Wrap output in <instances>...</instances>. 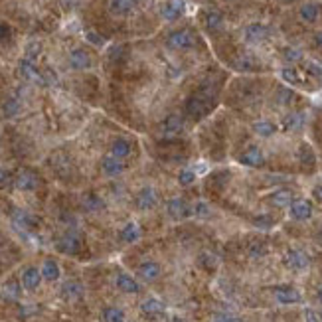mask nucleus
Instances as JSON below:
<instances>
[{
	"label": "nucleus",
	"mask_w": 322,
	"mask_h": 322,
	"mask_svg": "<svg viewBox=\"0 0 322 322\" xmlns=\"http://www.w3.org/2000/svg\"><path fill=\"white\" fill-rule=\"evenodd\" d=\"M211 101L213 99H211V95L207 91L194 93L186 101V113L190 117H194V119H200V117H204L211 109Z\"/></svg>",
	"instance_id": "obj_1"
},
{
	"label": "nucleus",
	"mask_w": 322,
	"mask_h": 322,
	"mask_svg": "<svg viewBox=\"0 0 322 322\" xmlns=\"http://www.w3.org/2000/svg\"><path fill=\"white\" fill-rule=\"evenodd\" d=\"M56 247H58L60 253H64V255L79 253V249H81V237H79L77 231L69 230L56 241Z\"/></svg>",
	"instance_id": "obj_2"
},
{
	"label": "nucleus",
	"mask_w": 322,
	"mask_h": 322,
	"mask_svg": "<svg viewBox=\"0 0 322 322\" xmlns=\"http://www.w3.org/2000/svg\"><path fill=\"white\" fill-rule=\"evenodd\" d=\"M166 44L172 49H188L196 44V38L190 30H174L168 38H166Z\"/></svg>",
	"instance_id": "obj_3"
},
{
	"label": "nucleus",
	"mask_w": 322,
	"mask_h": 322,
	"mask_svg": "<svg viewBox=\"0 0 322 322\" xmlns=\"http://www.w3.org/2000/svg\"><path fill=\"white\" fill-rule=\"evenodd\" d=\"M135 204L138 209H152L158 206V192L152 186H142L135 196Z\"/></svg>",
	"instance_id": "obj_4"
},
{
	"label": "nucleus",
	"mask_w": 322,
	"mask_h": 322,
	"mask_svg": "<svg viewBox=\"0 0 322 322\" xmlns=\"http://www.w3.org/2000/svg\"><path fill=\"white\" fill-rule=\"evenodd\" d=\"M14 186L18 190H22V192H32V190H36L40 186V176L34 170H28V168L20 170L16 174V178H14Z\"/></svg>",
	"instance_id": "obj_5"
},
{
	"label": "nucleus",
	"mask_w": 322,
	"mask_h": 322,
	"mask_svg": "<svg viewBox=\"0 0 322 322\" xmlns=\"http://www.w3.org/2000/svg\"><path fill=\"white\" fill-rule=\"evenodd\" d=\"M166 213L172 218V220H186V218H190L192 216V206H188L182 198H172V200H168V204H166Z\"/></svg>",
	"instance_id": "obj_6"
},
{
	"label": "nucleus",
	"mask_w": 322,
	"mask_h": 322,
	"mask_svg": "<svg viewBox=\"0 0 322 322\" xmlns=\"http://www.w3.org/2000/svg\"><path fill=\"white\" fill-rule=\"evenodd\" d=\"M285 265L289 267V269H293V271H304L306 267H308V263H310V259H308V255L304 253V251H300V249H289L287 253H285Z\"/></svg>",
	"instance_id": "obj_7"
},
{
	"label": "nucleus",
	"mask_w": 322,
	"mask_h": 322,
	"mask_svg": "<svg viewBox=\"0 0 322 322\" xmlns=\"http://www.w3.org/2000/svg\"><path fill=\"white\" fill-rule=\"evenodd\" d=\"M137 273H138V277H140L142 281H146V283H152V281H156V279L160 277L162 269H160V265H158L156 261L148 259V261H142V263L138 265Z\"/></svg>",
	"instance_id": "obj_8"
},
{
	"label": "nucleus",
	"mask_w": 322,
	"mask_h": 322,
	"mask_svg": "<svg viewBox=\"0 0 322 322\" xmlns=\"http://www.w3.org/2000/svg\"><path fill=\"white\" fill-rule=\"evenodd\" d=\"M184 14V0H166L162 6V18L168 22L178 20Z\"/></svg>",
	"instance_id": "obj_9"
},
{
	"label": "nucleus",
	"mask_w": 322,
	"mask_h": 322,
	"mask_svg": "<svg viewBox=\"0 0 322 322\" xmlns=\"http://www.w3.org/2000/svg\"><path fill=\"white\" fill-rule=\"evenodd\" d=\"M182 127H184L182 117L178 115V113H172V115H168L162 121L160 131L164 137H174V135H178V133L182 131Z\"/></svg>",
	"instance_id": "obj_10"
},
{
	"label": "nucleus",
	"mask_w": 322,
	"mask_h": 322,
	"mask_svg": "<svg viewBox=\"0 0 322 322\" xmlns=\"http://www.w3.org/2000/svg\"><path fill=\"white\" fill-rule=\"evenodd\" d=\"M275 299L281 304H297L302 300L300 293L295 287H289V285H283V287H277L275 289Z\"/></svg>",
	"instance_id": "obj_11"
},
{
	"label": "nucleus",
	"mask_w": 322,
	"mask_h": 322,
	"mask_svg": "<svg viewBox=\"0 0 322 322\" xmlns=\"http://www.w3.org/2000/svg\"><path fill=\"white\" fill-rule=\"evenodd\" d=\"M125 162L121 160V158H115V156H105L103 160H101V170H103V174L105 176H111V178H115V176H121L123 172H125Z\"/></svg>",
	"instance_id": "obj_12"
},
{
	"label": "nucleus",
	"mask_w": 322,
	"mask_h": 322,
	"mask_svg": "<svg viewBox=\"0 0 322 322\" xmlns=\"http://www.w3.org/2000/svg\"><path fill=\"white\" fill-rule=\"evenodd\" d=\"M291 216H293L295 220H299V222L308 220V218L312 216V204H310L308 200H304V198L293 200V204H291Z\"/></svg>",
	"instance_id": "obj_13"
},
{
	"label": "nucleus",
	"mask_w": 322,
	"mask_h": 322,
	"mask_svg": "<svg viewBox=\"0 0 322 322\" xmlns=\"http://www.w3.org/2000/svg\"><path fill=\"white\" fill-rule=\"evenodd\" d=\"M42 283V271L36 267H26L22 271V287L26 291H36Z\"/></svg>",
	"instance_id": "obj_14"
},
{
	"label": "nucleus",
	"mask_w": 322,
	"mask_h": 322,
	"mask_svg": "<svg viewBox=\"0 0 322 322\" xmlns=\"http://www.w3.org/2000/svg\"><path fill=\"white\" fill-rule=\"evenodd\" d=\"M267 34H269V30H267V26H263V24H249L247 28H245V42L247 44H259V42H263L265 38H267Z\"/></svg>",
	"instance_id": "obj_15"
},
{
	"label": "nucleus",
	"mask_w": 322,
	"mask_h": 322,
	"mask_svg": "<svg viewBox=\"0 0 322 322\" xmlns=\"http://www.w3.org/2000/svg\"><path fill=\"white\" fill-rule=\"evenodd\" d=\"M140 310H142V314L154 318V316H158V314H162V312L166 310V306H164V302H162L160 299L148 297V299H144L140 302Z\"/></svg>",
	"instance_id": "obj_16"
},
{
	"label": "nucleus",
	"mask_w": 322,
	"mask_h": 322,
	"mask_svg": "<svg viewBox=\"0 0 322 322\" xmlns=\"http://www.w3.org/2000/svg\"><path fill=\"white\" fill-rule=\"evenodd\" d=\"M18 71H20V75H22L26 81H34V83H46V79H44V75L38 71V69L34 68V64L32 62H28V60H24L20 62V66H18Z\"/></svg>",
	"instance_id": "obj_17"
},
{
	"label": "nucleus",
	"mask_w": 322,
	"mask_h": 322,
	"mask_svg": "<svg viewBox=\"0 0 322 322\" xmlns=\"http://www.w3.org/2000/svg\"><path fill=\"white\" fill-rule=\"evenodd\" d=\"M115 283H117V287H119V291H121V293H127V295H137L138 291H140L137 279H133L129 273H119Z\"/></svg>",
	"instance_id": "obj_18"
},
{
	"label": "nucleus",
	"mask_w": 322,
	"mask_h": 322,
	"mask_svg": "<svg viewBox=\"0 0 322 322\" xmlns=\"http://www.w3.org/2000/svg\"><path fill=\"white\" fill-rule=\"evenodd\" d=\"M239 162H241V164H245V166L257 168V166H263V164H265V156H263L261 148H257V146H249V148L241 154Z\"/></svg>",
	"instance_id": "obj_19"
},
{
	"label": "nucleus",
	"mask_w": 322,
	"mask_h": 322,
	"mask_svg": "<svg viewBox=\"0 0 322 322\" xmlns=\"http://www.w3.org/2000/svg\"><path fill=\"white\" fill-rule=\"evenodd\" d=\"M137 8V0H109V12L113 16H127Z\"/></svg>",
	"instance_id": "obj_20"
},
{
	"label": "nucleus",
	"mask_w": 322,
	"mask_h": 322,
	"mask_svg": "<svg viewBox=\"0 0 322 322\" xmlns=\"http://www.w3.org/2000/svg\"><path fill=\"white\" fill-rule=\"evenodd\" d=\"M69 66L73 69H87L91 66V58H89V53L85 49L77 47V49H73L69 53Z\"/></svg>",
	"instance_id": "obj_21"
},
{
	"label": "nucleus",
	"mask_w": 322,
	"mask_h": 322,
	"mask_svg": "<svg viewBox=\"0 0 322 322\" xmlns=\"http://www.w3.org/2000/svg\"><path fill=\"white\" fill-rule=\"evenodd\" d=\"M131 152H133V146H131V142L127 138H115L113 140V144H111V156L125 160L127 156H131Z\"/></svg>",
	"instance_id": "obj_22"
},
{
	"label": "nucleus",
	"mask_w": 322,
	"mask_h": 322,
	"mask_svg": "<svg viewBox=\"0 0 322 322\" xmlns=\"http://www.w3.org/2000/svg\"><path fill=\"white\" fill-rule=\"evenodd\" d=\"M62 297L66 300H77L83 297V287L77 281H66L62 285Z\"/></svg>",
	"instance_id": "obj_23"
},
{
	"label": "nucleus",
	"mask_w": 322,
	"mask_h": 322,
	"mask_svg": "<svg viewBox=\"0 0 322 322\" xmlns=\"http://www.w3.org/2000/svg\"><path fill=\"white\" fill-rule=\"evenodd\" d=\"M140 235H142V230H140V226H138L137 222H129L121 230V239L125 243H137L138 239H140Z\"/></svg>",
	"instance_id": "obj_24"
},
{
	"label": "nucleus",
	"mask_w": 322,
	"mask_h": 322,
	"mask_svg": "<svg viewBox=\"0 0 322 322\" xmlns=\"http://www.w3.org/2000/svg\"><path fill=\"white\" fill-rule=\"evenodd\" d=\"M60 265L53 261V259H46L44 263H42V277L49 281V283H53V281H58L60 279Z\"/></svg>",
	"instance_id": "obj_25"
},
{
	"label": "nucleus",
	"mask_w": 322,
	"mask_h": 322,
	"mask_svg": "<svg viewBox=\"0 0 322 322\" xmlns=\"http://www.w3.org/2000/svg\"><path fill=\"white\" fill-rule=\"evenodd\" d=\"M14 222H16V226H20L22 230H30V228H34V226L38 224L32 213L22 211V209H16V211H14Z\"/></svg>",
	"instance_id": "obj_26"
},
{
	"label": "nucleus",
	"mask_w": 322,
	"mask_h": 322,
	"mask_svg": "<svg viewBox=\"0 0 322 322\" xmlns=\"http://www.w3.org/2000/svg\"><path fill=\"white\" fill-rule=\"evenodd\" d=\"M293 194L289 192V190H279V192H275L273 196H271V204L277 207H287L293 204Z\"/></svg>",
	"instance_id": "obj_27"
},
{
	"label": "nucleus",
	"mask_w": 322,
	"mask_h": 322,
	"mask_svg": "<svg viewBox=\"0 0 322 322\" xmlns=\"http://www.w3.org/2000/svg\"><path fill=\"white\" fill-rule=\"evenodd\" d=\"M81 204H83V207H85L87 211H99V209H103V206H105V202H103L97 194H85L83 200H81Z\"/></svg>",
	"instance_id": "obj_28"
},
{
	"label": "nucleus",
	"mask_w": 322,
	"mask_h": 322,
	"mask_svg": "<svg viewBox=\"0 0 322 322\" xmlns=\"http://www.w3.org/2000/svg\"><path fill=\"white\" fill-rule=\"evenodd\" d=\"M300 18H302L304 22H316V18H318V6L312 4V2L302 4V6H300Z\"/></svg>",
	"instance_id": "obj_29"
},
{
	"label": "nucleus",
	"mask_w": 322,
	"mask_h": 322,
	"mask_svg": "<svg viewBox=\"0 0 322 322\" xmlns=\"http://www.w3.org/2000/svg\"><path fill=\"white\" fill-rule=\"evenodd\" d=\"M204 20H206V26L209 30H220V28L224 26V16H222V12H218V10H207Z\"/></svg>",
	"instance_id": "obj_30"
},
{
	"label": "nucleus",
	"mask_w": 322,
	"mask_h": 322,
	"mask_svg": "<svg viewBox=\"0 0 322 322\" xmlns=\"http://www.w3.org/2000/svg\"><path fill=\"white\" fill-rule=\"evenodd\" d=\"M103 322H127L125 320V312L117 306H107L103 308Z\"/></svg>",
	"instance_id": "obj_31"
},
{
	"label": "nucleus",
	"mask_w": 322,
	"mask_h": 322,
	"mask_svg": "<svg viewBox=\"0 0 322 322\" xmlns=\"http://www.w3.org/2000/svg\"><path fill=\"white\" fill-rule=\"evenodd\" d=\"M253 131L259 137H271V135H275L277 127L271 121H257L253 125Z\"/></svg>",
	"instance_id": "obj_32"
},
{
	"label": "nucleus",
	"mask_w": 322,
	"mask_h": 322,
	"mask_svg": "<svg viewBox=\"0 0 322 322\" xmlns=\"http://www.w3.org/2000/svg\"><path fill=\"white\" fill-rule=\"evenodd\" d=\"M4 297L10 300H18L20 299V295H22V289H20V285L16 283V281H10V283H6L4 285Z\"/></svg>",
	"instance_id": "obj_33"
},
{
	"label": "nucleus",
	"mask_w": 322,
	"mask_h": 322,
	"mask_svg": "<svg viewBox=\"0 0 322 322\" xmlns=\"http://www.w3.org/2000/svg\"><path fill=\"white\" fill-rule=\"evenodd\" d=\"M196 178H198V174L192 168H182L178 172V184L180 186H192L196 182Z\"/></svg>",
	"instance_id": "obj_34"
},
{
	"label": "nucleus",
	"mask_w": 322,
	"mask_h": 322,
	"mask_svg": "<svg viewBox=\"0 0 322 322\" xmlns=\"http://www.w3.org/2000/svg\"><path fill=\"white\" fill-rule=\"evenodd\" d=\"M18 109H20L18 101H16V99H8V101L4 103V107H2V113H4V117H14L18 113Z\"/></svg>",
	"instance_id": "obj_35"
},
{
	"label": "nucleus",
	"mask_w": 322,
	"mask_h": 322,
	"mask_svg": "<svg viewBox=\"0 0 322 322\" xmlns=\"http://www.w3.org/2000/svg\"><path fill=\"white\" fill-rule=\"evenodd\" d=\"M281 75H283V79H285V81H289V83H293V85H295V83H300V77H299V71H297V69L285 68Z\"/></svg>",
	"instance_id": "obj_36"
},
{
	"label": "nucleus",
	"mask_w": 322,
	"mask_h": 322,
	"mask_svg": "<svg viewBox=\"0 0 322 322\" xmlns=\"http://www.w3.org/2000/svg\"><path fill=\"white\" fill-rule=\"evenodd\" d=\"M192 216H198V218H206L209 216V207H207L206 202H196L194 206H192Z\"/></svg>",
	"instance_id": "obj_37"
},
{
	"label": "nucleus",
	"mask_w": 322,
	"mask_h": 322,
	"mask_svg": "<svg viewBox=\"0 0 322 322\" xmlns=\"http://www.w3.org/2000/svg\"><path fill=\"white\" fill-rule=\"evenodd\" d=\"M42 51V46L38 44V42H32V44H28V47H26V60L28 62H32L34 58H38V53Z\"/></svg>",
	"instance_id": "obj_38"
},
{
	"label": "nucleus",
	"mask_w": 322,
	"mask_h": 322,
	"mask_svg": "<svg viewBox=\"0 0 322 322\" xmlns=\"http://www.w3.org/2000/svg\"><path fill=\"white\" fill-rule=\"evenodd\" d=\"M10 184H14V180H12V176H10V172L6 170V168H2L0 166V190H4V188H8Z\"/></svg>",
	"instance_id": "obj_39"
},
{
	"label": "nucleus",
	"mask_w": 322,
	"mask_h": 322,
	"mask_svg": "<svg viewBox=\"0 0 322 322\" xmlns=\"http://www.w3.org/2000/svg\"><path fill=\"white\" fill-rule=\"evenodd\" d=\"M211 322H243L239 316H235V314H228V312H222V314H216Z\"/></svg>",
	"instance_id": "obj_40"
},
{
	"label": "nucleus",
	"mask_w": 322,
	"mask_h": 322,
	"mask_svg": "<svg viewBox=\"0 0 322 322\" xmlns=\"http://www.w3.org/2000/svg\"><path fill=\"white\" fill-rule=\"evenodd\" d=\"M300 125H302V117L300 115H291V117H287V121H285V127H287V129H297Z\"/></svg>",
	"instance_id": "obj_41"
},
{
	"label": "nucleus",
	"mask_w": 322,
	"mask_h": 322,
	"mask_svg": "<svg viewBox=\"0 0 322 322\" xmlns=\"http://www.w3.org/2000/svg\"><path fill=\"white\" fill-rule=\"evenodd\" d=\"M285 58H287L289 62H299L300 58H302V53H300L299 49H295V47H287V49H285Z\"/></svg>",
	"instance_id": "obj_42"
},
{
	"label": "nucleus",
	"mask_w": 322,
	"mask_h": 322,
	"mask_svg": "<svg viewBox=\"0 0 322 322\" xmlns=\"http://www.w3.org/2000/svg\"><path fill=\"white\" fill-rule=\"evenodd\" d=\"M255 226H259V228H271L273 220L269 216H259V218H255Z\"/></svg>",
	"instance_id": "obj_43"
},
{
	"label": "nucleus",
	"mask_w": 322,
	"mask_h": 322,
	"mask_svg": "<svg viewBox=\"0 0 322 322\" xmlns=\"http://www.w3.org/2000/svg\"><path fill=\"white\" fill-rule=\"evenodd\" d=\"M85 38L91 42L93 46H103V44H105V40H103L99 34H95V32H87V34H85Z\"/></svg>",
	"instance_id": "obj_44"
},
{
	"label": "nucleus",
	"mask_w": 322,
	"mask_h": 322,
	"mask_svg": "<svg viewBox=\"0 0 322 322\" xmlns=\"http://www.w3.org/2000/svg\"><path fill=\"white\" fill-rule=\"evenodd\" d=\"M277 99H279V103H289L293 99V93L289 91V89H281L279 95H277Z\"/></svg>",
	"instance_id": "obj_45"
},
{
	"label": "nucleus",
	"mask_w": 322,
	"mask_h": 322,
	"mask_svg": "<svg viewBox=\"0 0 322 322\" xmlns=\"http://www.w3.org/2000/svg\"><path fill=\"white\" fill-rule=\"evenodd\" d=\"M8 36H10V28H8L6 24H0V42L6 40Z\"/></svg>",
	"instance_id": "obj_46"
},
{
	"label": "nucleus",
	"mask_w": 322,
	"mask_h": 322,
	"mask_svg": "<svg viewBox=\"0 0 322 322\" xmlns=\"http://www.w3.org/2000/svg\"><path fill=\"white\" fill-rule=\"evenodd\" d=\"M304 318H306V322H318L316 314H314L312 310H306V312H304Z\"/></svg>",
	"instance_id": "obj_47"
},
{
	"label": "nucleus",
	"mask_w": 322,
	"mask_h": 322,
	"mask_svg": "<svg viewBox=\"0 0 322 322\" xmlns=\"http://www.w3.org/2000/svg\"><path fill=\"white\" fill-rule=\"evenodd\" d=\"M314 198H316V200H320V202H322V186H318V188H314Z\"/></svg>",
	"instance_id": "obj_48"
},
{
	"label": "nucleus",
	"mask_w": 322,
	"mask_h": 322,
	"mask_svg": "<svg viewBox=\"0 0 322 322\" xmlns=\"http://www.w3.org/2000/svg\"><path fill=\"white\" fill-rule=\"evenodd\" d=\"M314 44H316L318 47H322V32H318V34L314 36Z\"/></svg>",
	"instance_id": "obj_49"
},
{
	"label": "nucleus",
	"mask_w": 322,
	"mask_h": 322,
	"mask_svg": "<svg viewBox=\"0 0 322 322\" xmlns=\"http://www.w3.org/2000/svg\"><path fill=\"white\" fill-rule=\"evenodd\" d=\"M316 295H318V300H320V302H322V287H320V289H318V293H316Z\"/></svg>",
	"instance_id": "obj_50"
},
{
	"label": "nucleus",
	"mask_w": 322,
	"mask_h": 322,
	"mask_svg": "<svg viewBox=\"0 0 322 322\" xmlns=\"http://www.w3.org/2000/svg\"><path fill=\"white\" fill-rule=\"evenodd\" d=\"M320 320H322V312H320Z\"/></svg>",
	"instance_id": "obj_51"
}]
</instances>
